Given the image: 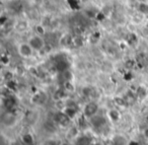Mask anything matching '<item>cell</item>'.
<instances>
[{"mask_svg": "<svg viewBox=\"0 0 148 145\" xmlns=\"http://www.w3.org/2000/svg\"><path fill=\"white\" fill-rule=\"evenodd\" d=\"M27 43L31 45L33 50L36 52L42 51L46 46V42H45V40H44V38L42 37L41 35H38V34L37 35L31 36V37L29 38V40H27Z\"/></svg>", "mask_w": 148, "mask_h": 145, "instance_id": "1", "label": "cell"}, {"mask_svg": "<svg viewBox=\"0 0 148 145\" xmlns=\"http://www.w3.org/2000/svg\"><path fill=\"white\" fill-rule=\"evenodd\" d=\"M97 111H99V104H97V102H88L84 104L82 112L85 118L92 119L93 117H95V115L97 114Z\"/></svg>", "mask_w": 148, "mask_h": 145, "instance_id": "2", "label": "cell"}, {"mask_svg": "<svg viewBox=\"0 0 148 145\" xmlns=\"http://www.w3.org/2000/svg\"><path fill=\"white\" fill-rule=\"evenodd\" d=\"M17 52H18V55L21 57L27 59V58H31L34 54V50L31 47L29 43H21L17 47Z\"/></svg>", "mask_w": 148, "mask_h": 145, "instance_id": "3", "label": "cell"}, {"mask_svg": "<svg viewBox=\"0 0 148 145\" xmlns=\"http://www.w3.org/2000/svg\"><path fill=\"white\" fill-rule=\"evenodd\" d=\"M54 119H55L56 122L59 125H61V126H67V125H69L70 120H71L63 111H62V112H58L57 114L55 115Z\"/></svg>", "mask_w": 148, "mask_h": 145, "instance_id": "4", "label": "cell"}, {"mask_svg": "<svg viewBox=\"0 0 148 145\" xmlns=\"http://www.w3.org/2000/svg\"><path fill=\"white\" fill-rule=\"evenodd\" d=\"M29 27V23L27 21H17L14 23V30L17 33H23Z\"/></svg>", "mask_w": 148, "mask_h": 145, "instance_id": "5", "label": "cell"}, {"mask_svg": "<svg viewBox=\"0 0 148 145\" xmlns=\"http://www.w3.org/2000/svg\"><path fill=\"white\" fill-rule=\"evenodd\" d=\"M73 43V38L71 35H64L62 36V38L60 39V45L63 46V47H68V46L72 45Z\"/></svg>", "mask_w": 148, "mask_h": 145, "instance_id": "6", "label": "cell"}, {"mask_svg": "<svg viewBox=\"0 0 148 145\" xmlns=\"http://www.w3.org/2000/svg\"><path fill=\"white\" fill-rule=\"evenodd\" d=\"M21 142L23 145H34V136L31 133H25V134L21 136Z\"/></svg>", "mask_w": 148, "mask_h": 145, "instance_id": "7", "label": "cell"}, {"mask_svg": "<svg viewBox=\"0 0 148 145\" xmlns=\"http://www.w3.org/2000/svg\"><path fill=\"white\" fill-rule=\"evenodd\" d=\"M137 10L140 14L142 15H148V3L146 2H138L137 4Z\"/></svg>", "mask_w": 148, "mask_h": 145, "instance_id": "8", "label": "cell"}, {"mask_svg": "<svg viewBox=\"0 0 148 145\" xmlns=\"http://www.w3.org/2000/svg\"><path fill=\"white\" fill-rule=\"evenodd\" d=\"M108 116L111 119L112 122H118V121L121 119V114L118 110H111L109 113H108Z\"/></svg>", "mask_w": 148, "mask_h": 145, "instance_id": "9", "label": "cell"}, {"mask_svg": "<svg viewBox=\"0 0 148 145\" xmlns=\"http://www.w3.org/2000/svg\"><path fill=\"white\" fill-rule=\"evenodd\" d=\"M63 112L69 117L70 119H73L74 117L76 116V109L73 108V107H70V106H66L64 108Z\"/></svg>", "mask_w": 148, "mask_h": 145, "instance_id": "10", "label": "cell"}, {"mask_svg": "<svg viewBox=\"0 0 148 145\" xmlns=\"http://www.w3.org/2000/svg\"><path fill=\"white\" fill-rule=\"evenodd\" d=\"M33 100L36 104H44L46 100V94L44 92H39V93H37L34 96Z\"/></svg>", "mask_w": 148, "mask_h": 145, "instance_id": "11", "label": "cell"}, {"mask_svg": "<svg viewBox=\"0 0 148 145\" xmlns=\"http://www.w3.org/2000/svg\"><path fill=\"white\" fill-rule=\"evenodd\" d=\"M114 102H115V104L119 107H126L128 104L125 100V98H121V96H116V98H114Z\"/></svg>", "mask_w": 148, "mask_h": 145, "instance_id": "12", "label": "cell"}, {"mask_svg": "<svg viewBox=\"0 0 148 145\" xmlns=\"http://www.w3.org/2000/svg\"><path fill=\"white\" fill-rule=\"evenodd\" d=\"M36 31H37V34L38 35H44L45 34V29L43 27V25H37L36 27Z\"/></svg>", "mask_w": 148, "mask_h": 145, "instance_id": "13", "label": "cell"}, {"mask_svg": "<svg viewBox=\"0 0 148 145\" xmlns=\"http://www.w3.org/2000/svg\"><path fill=\"white\" fill-rule=\"evenodd\" d=\"M143 135H144V137H145L146 139H148V127H147V128L144 129V131H143Z\"/></svg>", "mask_w": 148, "mask_h": 145, "instance_id": "14", "label": "cell"}, {"mask_svg": "<svg viewBox=\"0 0 148 145\" xmlns=\"http://www.w3.org/2000/svg\"><path fill=\"white\" fill-rule=\"evenodd\" d=\"M60 145H69V144H67V143H62V144H60Z\"/></svg>", "mask_w": 148, "mask_h": 145, "instance_id": "15", "label": "cell"}]
</instances>
